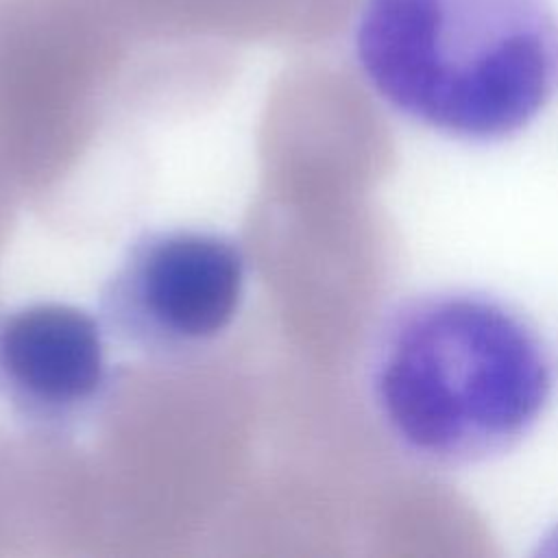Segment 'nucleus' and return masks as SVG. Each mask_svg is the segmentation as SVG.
Segmentation results:
<instances>
[{
    "label": "nucleus",
    "mask_w": 558,
    "mask_h": 558,
    "mask_svg": "<svg viewBox=\"0 0 558 558\" xmlns=\"http://www.w3.org/2000/svg\"><path fill=\"white\" fill-rule=\"evenodd\" d=\"M364 381L377 423L403 456L458 471L508 456L536 429L554 362L538 327L510 301L436 288L384 312Z\"/></svg>",
    "instance_id": "1"
},
{
    "label": "nucleus",
    "mask_w": 558,
    "mask_h": 558,
    "mask_svg": "<svg viewBox=\"0 0 558 558\" xmlns=\"http://www.w3.org/2000/svg\"><path fill=\"white\" fill-rule=\"evenodd\" d=\"M355 59L405 120L495 144L558 94V15L549 0H364Z\"/></svg>",
    "instance_id": "2"
},
{
    "label": "nucleus",
    "mask_w": 558,
    "mask_h": 558,
    "mask_svg": "<svg viewBox=\"0 0 558 558\" xmlns=\"http://www.w3.org/2000/svg\"><path fill=\"white\" fill-rule=\"evenodd\" d=\"M246 288L248 257L231 233L155 227L126 244L96 312L111 342L150 360H181L233 327Z\"/></svg>",
    "instance_id": "3"
},
{
    "label": "nucleus",
    "mask_w": 558,
    "mask_h": 558,
    "mask_svg": "<svg viewBox=\"0 0 558 558\" xmlns=\"http://www.w3.org/2000/svg\"><path fill=\"white\" fill-rule=\"evenodd\" d=\"M111 338L83 305L37 299L0 312V401L26 429L65 436L105 405Z\"/></svg>",
    "instance_id": "4"
},
{
    "label": "nucleus",
    "mask_w": 558,
    "mask_h": 558,
    "mask_svg": "<svg viewBox=\"0 0 558 558\" xmlns=\"http://www.w3.org/2000/svg\"><path fill=\"white\" fill-rule=\"evenodd\" d=\"M116 17H153L203 24H279L329 35L340 31L362 0H105Z\"/></svg>",
    "instance_id": "5"
}]
</instances>
